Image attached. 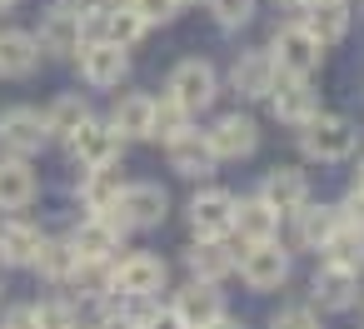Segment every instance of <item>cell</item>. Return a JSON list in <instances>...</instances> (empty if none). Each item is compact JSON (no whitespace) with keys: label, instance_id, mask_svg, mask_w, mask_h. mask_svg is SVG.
<instances>
[{"label":"cell","instance_id":"obj_6","mask_svg":"<svg viewBox=\"0 0 364 329\" xmlns=\"http://www.w3.org/2000/svg\"><path fill=\"white\" fill-rule=\"evenodd\" d=\"M165 90H170L175 105H185V110L195 115V110H210V105H215V95H220V75H215L210 60H180V65L170 70Z\"/></svg>","mask_w":364,"mask_h":329},{"label":"cell","instance_id":"obj_4","mask_svg":"<svg viewBox=\"0 0 364 329\" xmlns=\"http://www.w3.org/2000/svg\"><path fill=\"white\" fill-rule=\"evenodd\" d=\"M235 269H240V279L255 294H269V289H279L289 279V249H279L274 234L269 239H250V249L235 254Z\"/></svg>","mask_w":364,"mask_h":329},{"label":"cell","instance_id":"obj_24","mask_svg":"<svg viewBox=\"0 0 364 329\" xmlns=\"http://www.w3.org/2000/svg\"><path fill=\"white\" fill-rule=\"evenodd\" d=\"M304 31L319 45L344 41V31H349V0H309V6H304Z\"/></svg>","mask_w":364,"mask_h":329},{"label":"cell","instance_id":"obj_35","mask_svg":"<svg viewBox=\"0 0 364 329\" xmlns=\"http://www.w3.org/2000/svg\"><path fill=\"white\" fill-rule=\"evenodd\" d=\"M130 6H135V16H140L145 26H165V21H175L180 0H130Z\"/></svg>","mask_w":364,"mask_h":329},{"label":"cell","instance_id":"obj_14","mask_svg":"<svg viewBox=\"0 0 364 329\" xmlns=\"http://www.w3.org/2000/svg\"><path fill=\"white\" fill-rule=\"evenodd\" d=\"M120 234H125V230H120L110 215H90V220H80V225H75L70 244H75V254H80L85 264H105V259H115Z\"/></svg>","mask_w":364,"mask_h":329},{"label":"cell","instance_id":"obj_17","mask_svg":"<svg viewBox=\"0 0 364 329\" xmlns=\"http://www.w3.org/2000/svg\"><path fill=\"white\" fill-rule=\"evenodd\" d=\"M359 299V269H344V264H319V274H314V309H329V314H339V309H349Z\"/></svg>","mask_w":364,"mask_h":329},{"label":"cell","instance_id":"obj_30","mask_svg":"<svg viewBox=\"0 0 364 329\" xmlns=\"http://www.w3.org/2000/svg\"><path fill=\"white\" fill-rule=\"evenodd\" d=\"M85 115H90V100H85L80 90L55 95V100H50V110H46V130H50V140H55V135L65 140V135H70V130H75Z\"/></svg>","mask_w":364,"mask_h":329},{"label":"cell","instance_id":"obj_8","mask_svg":"<svg viewBox=\"0 0 364 329\" xmlns=\"http://www.w3.org/2000/svg\"><path fill=\"white\" fill-rule=\"evenodd\" d=\"M170 319H175V324H185V329H210V324H225V319H230V309H225V294H220L215 284L195 279L190 289H180V294H175Z\"/></svg>","mask_w":364,"mask_h":329},{"label":"cell","instance_id":"obj_1","mask_svg":"<svg viewBox=\"0 0 364 329\" xmlns=\"http://www.w3.org/2000/svg\"><path fill=\"white\" fill-rule=\"evenodd\" d=\"M100 215H110L125 234H130V230H155V225H165V215H170V195H165L160 185H150V180H135V185H120L115 205L100 210Z\"/></svg>","mask_w":364,"mask_h":329},{"label":"cell","instance_id":"obj_43","mask_svg":"<svg viewBox=\"0 0 364 329\" xmlns=\"http://www.w3.org/2000/svg\"><path fill=\"white\" fill-rule=\"evenodd\" d=\"M180 6H195V0H180Z\"/></svg>","mask_w":364,"mask_h":329},{"label":"cell","instance_id":"obj_33","mask_svg":"<svg viewBox=\"0 0 364 329\" xmlns=\"http://www.w3.org/2000/svg\"><path fill=\"white\" fill-rule=\"evenodd\" d=\"M185 130H190V110H185V105H175L170 95H165V100H155L150 140H165V145H170V140H175V135H185Z\"/></svg>","mask_w":364,"mask_h":329},{"label":"cell","instance_id":"obj_16","mask_svg":"<svg viewBox=\"0 0 364 329\" xmlns=\"http://www.w3.org/2000/svg\"><path fill=\"white\" fill-rule=\"evenodd\" d=\"M36 45H41L46 55H75V50H80V11H70V6H50V11L41 16Z\"/></svg>","mask_w":364,"mask_h":329},{"label":"cell","instance_id":"obj_34","mask_svg":"<svg viewBox=\"0 0 364 329\" xmlns=\"http://www.w3.org/2000/svg\"><path fill=\"white\" fill-rule=\"evenodd\" d=\"M215 6V21L225 26V31H240V26H250V16H255V0H210Z\"/></svg>","mask_w":364,"mask_h":329},{"label":"cell","instance_id":"obj_11","mask_svg":"<svg viewBox=\"0 0 364 329\" xmlns=\"http://www.w3.org/2000/svg\"><path fill=\"white\" fill-rule=\"evenodd\" d=\"M190 230L200 239H225L235 230V195L225 190H200L190 200Z\"/></svg>","mask_w":364,"mask_h":329},{"label":"cell","instance_id":"obj_25","mask_svg":"<svg viewBox=\"0 0 364 329\" xmlns=\"http://www.w3.org/2000/svg\"><path fill=\"white\" fill-rule=\"evenodd\" d=\"M294 215H299V220H294V239H299L304 249H314V254H319V249H324V239H329V234H334V225H339V210H334V205H309V200H304Z\"/></svg>","mask_w":364,"mask_h":329},{"label":"cell","instance_id":"obj_20","mask_svg":"<svg viewBox=\"0 0 364 329\" xmlns=\"http://www.w3.org/2000/svg\"><path fill=\"white\" fill-rule=\"evenodd\" d=\"M41 65V45L26 31H0V75L6 80H26Z\"/></svg>","mask_w":364,"mask_h":329},{"label":"cell","instance_id":"obj_7","mask_svg":"<svg viewBox=\"0 0 364 329\" xmlns=\"http://www.w3.org/2000/svg\"><path fill=\"white\" fill-rule=\"evenodd\" d=\"M46 145H50V130H46V115H41V110L11 105L6 115H0V150H6V155L31 160V155H41Z\"/></svg>","mask_w":364,"mask_h":329},{"label":"cell","instance_id":"obj_42","mask_svg":"<svg viewBox=\"0 0 364 329\" xmlns=\"http://www.w3.org/2000/svg\"><path fill=\"white\" fill-rule=\"evenodd\" d=\"M6 11H16V0H0V16H6Z\"/></svg>","mask_w":364,"mask_h":329},{"label":"cell","instance_id":"obj_2","mask_svg":"<svg viewBox=\"0 0 364 329\" xmlns=\"http://www.w3.org/2000/svg\"><path fill=\"white\" fill-rule=\"evenodd\" d=\"M299 150H304L309 160H324V165L349 160V155H354V125H349L344 115L314 110V115L299 125Z\"/></svg>","mask_w":364,"mask_h":329},{"label":"cell","instance_id":"obj_5","mask_svg":"<svg viewBox=\"0 0 364 329\" xmlns=\"http://www.w3.org/2000/svg\"><path fill=\"white\" fill-rule=\"evenodd\" d=\"M269 60H274L279 75H314L319 60H324V45L304 31V21L299 26H279L274 41H269Z\"/></svg>","mask_w":364,"mask_h":329},{"label":"cell","instance_id":"obj_29","mask_svg":"<svg viewBox=\"0 0 364 329\" xmlns=\"http://www.w3.org/2000/svg\"><path fill=\"white\" fill-rule=\"evenodd\" d=\"M235 230H240L245 239H269V234L279 230V210L264 205L259 195H255V200H235Z\"/></svg>","mask_w":364,"mask_h":329},{"label":"cell","instance_id":"obj_13","mask_svg":"<svg viewBox=\"0 0 364 329\" xmlns=\"http://www.w3.org/2000/svg\"><path fill=\"white\" fill-rule=\"evenodd\" d=\"M205 140L220 160H245V155L259 150V125L250 115H220L215 130H205Z\"/></svg>","mask_w":364,"mask_h":329},{"label":"cell","instance_id":"obj_27","mask_svg":"<svg viewBox=\"0 0 364 329\" xmlns=\"http://www.w3.org/2000/svg\"><path fill=\"white\" fill-rule=\"evenodd\" d=\"M75 264H80V254H75L70 239H41V249H36V259H31V269H41L50 284H65V279L75 274Z\"/></svg>","mask_w":364,"mask_h":329},{"label":"cell","instance_id":"obj_31","mask_svg":"<svg viewBox=\"0 0 364 329\" xmlns=\"http://www.w3.org/2000/svg\"><path fill=\"white\" fill-rule=\"evenodd\" d=\"M115 195H120V180H115V170H110V165H100V170H80V200H85V210H90V215L110 210V205H115Z\"/></svg>","mask_w":364,"mask_h":329},{"label":"cell","instance_id":"obj_41","mask_svg":"<svg viewBox=\"0 0 364 329\" xmlns=\"http://www.w3.org/2000/svg\"><path fill=\"white\" fill-rule=\"evenodd\" d=\"M354 190H364V165H359V175H354Z\"/></svg>","mask_w":364,"mask_h":329},{"label":"cell","instance_id":"obj_21","mask_svg":"<svg viewBox=\"0 0 364 329\" xmlns=\"http://www.w3.org/2000/svg\"><path fill=\"white\" fill-rule=\"evenodd\" d=\"M185 264H190V274H195V279L220 284V279H230V274H235V249H230L225 239H200L195 249H185Z\"/></svg>","mask_w":364,"mask_h":329},{"label":"cell","instance_id":"obj_12","mask_svg":"<svg viewBox=\"0 0 364 329\" xmlns=\"http://www.w3.org/2000/svg\"><path fill=\"white\" fill-rule=\"evenodd\" d=\"M274 80H279V70H274L269 50H245V55H235V65H230V85H235L240 100H264V95L274 90Z\"/></svg>","mask_w":364,"mask_h":329},{"label":"cell","instance_id":"obj_23","mask_svg":"<svg viewBox=\"0 0 364 329\" xmlns=\"http://www.w3.org/2000/svg\"><path fill=\"white\" fill-rule=\"evenodd\" d=\"M41 230L26 225V220H6L0 225V264H11V269H31L36 249H41Z\"/></svg>","mask_w":364,"mask_h":329},{"label":"cell","instance_id":"obj_22","mask_svg":"<svg viewBox=\"0 0 364 329\" xmlns=\"http://www.w3.org/2000/svg\"><path fill=\"white\" fill-rule=\"evenodd\" d=\"M36 170L21 160V155H6L0 160V210H26L36 200Z\"/></svg>","mask_w":364,"mask_h":329},{"label":"cell","instance_id":"obj_38","mask_svg":"<svg viewBox=\"0 0 364 329\" xmlns=\"http://www.w3.org/2000/svg\"><path fill=\"white\" fill-rule=\"evenodd\" d=\"M339 220H349V225L364 230V190H349V200L339 205Z\"/></svg>","mask_w":364,"mask_h":329},{"label":"cell","instance_id":"obj_28","mask_svg":"<svg viewBox=\"0 0 364 329\" xmlns=\"http://www.w3.org/2000/svg\"><path fill=\"white\" fill-rule=\"evenodd\" d=\"M329 264H344V269H364V230L359 225H349V220H339L334 225V234L324 239V249H319Z\"/></svg>","mask_w":364,"mask_h":329},{"label":"cell","instance_id":"obj_40","mask_svg":"<svg viewBox=\"0 0 364 329\" xmlns=\"http://www.w3.org/2000/svg\"><path fill=\"white\" fill-rule=\"evenodd\" d=\"M279 6H284V11H304V6H309V0H279Z\"/></svg>","mask_w":364,"mask_h":329},{"label":"cell","instance_id":"obj_19","mask_svg":"<svg viewBox=\"0 0 364 329\" xmlns=\"http://www.w3.org/2000/svg\"><path fill=\"white\" fill-rule=\"evenodd\" d=\"M259 200H264V205H274L279 215H294V210L309 200V175H304V170H294V165H279V170H269V175H264Z\"/></svg>","mask_w":364,"mask_h":329},{"label":"cell","instance_id":"obj_15","mask_svg":"<svg viewBox=\"0 0 364 329\" xmlns=\"http://www.w3.org/2000/svg\"><path fill=\"white\" fill-rule=\"evenodd\" d=\"M274 105V115L284 125H304L314 110H319V90L309 85V75H289V80H274V90L264 95Z\"/></svg>","mask_w":364,"mask_h":329},{"label":"cell","instance_id":"obj_37","mask_svg":"<svg viewBox=\"0 0 364 329\" xmlns=\"http://www.w3.org/2000/svg\"><path fill=\"white\" fill-rule=\"evenodd\" d=\"M70 319H75L70 304H41L36 309V324H70Z\"/></svg>","mask_w":364,"mask_h":329},{"label":"cell","instance_id":"obj_10","mask_svg":"<svg viewBox=\"0 0 364 329\" xmlns=\"http://www.w3.org/2000/svg\"><path fill=\"white\" fill-rule=\"evenodd\" d=\"M165 279H170V264L160 254H130L110 264V289H125V294H160Z\"/></svg>","mask_w":364,"mask_h":329},{"label":"cell","instance_id":"obj_39","mask_svg":"<svg viewBox=\"0 0 364 329\" xmlns=\"http://www.w3.org/2000/svg\"><path fill=\"white\" fill-rule=\"evenodd\" d=\"M6 324H36V309H31V304H21V309H11V314H6Z\"/></svg>","mask_w":364,"mask_h":329},{"label":"cell","instance_id":"obj_26","mask_svg":"<svg viewBox=\"0 0 364 329\" xmlns=\"http://www.w3.org/2000/svg\"><path fill=\"white\" fill-rule=\"evenodd\" d=\"M150 120H155V100L150 95H125L115 105V115H110L120 140H150Z\"/></svg>","mask_w":364,"mask_h":329},{"label":"cell","instance_id":"obj_18","mask_svg":"<svg viewBox=\"0 0 364 329\" xmlns=\"http://www.w3.org/2000/svg\"><path fill=\"white\" fill-rule=\"evenodd\" d=\"M215 165H220V155L210 150V140H205L200 130H185V135L170 140V170H175V175L205 180V175H215Z\"/></svg>","mask_w":364,"mask_h":329},{"label":"cell","instance_id":"obj_36","mask_svg":"<svg viewBox=\"0 0 364 329\" xmlns=\"http://www.w3.org/2000/svg\"><path fill=\"white\" fill-rule=\"evenodd\" d=\"M314 319H319L314 304H284V309L274 314V324H314Z\"/></svg>","mask_w":364,"mask_h":329},{"label":"cell","instance_id":"obj_9","mask_svg":"<svg viewBox=\"0 0 364 329\" xmlns=\"http://www.w3.org/2000/svg\"><path fill=\"white\" fill-rule=\"evenodd\" d=\"M125 70H130L125 45H115V41H80V80H85L90 90H110V85H120Z\"/></svg>","mask_w":364,"mask_h":329},{"label":"cell","instance_id":"obj_3","mask_svg":"<svg viewBox=\"0 0 364 329\" xmlns=\"http://www.w3.org/2000/svg\"><path fill=\"white\" fill-rule=\"evenodd\" d=\"M65 145H70V160H75L80 170L115 165V160H120V150H125L120 130H115L110 120H95V115H85V120H80V125L65 135Z\"/></svg>","mask_w":364,"mask_h":329},{"label":"cell","instance_id":"obj_32","mask_svg":"<svg viewBox=\"0 0 364 329\" xmlns=\"http://www.w3.org/2000/svg\"><path fill=\"white\" fill-rule=\"evenodd\" d=\"M145 31H150V26L135 16V6H130V0H115V6L105 11V41H115V45H125V50H130V45H135Z\"/></svg>","mask_w":364,"mask_h":329}]
</instances>
